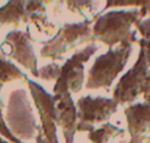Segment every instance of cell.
<instances>
[{
    "instance_id": "6da1fadb",
    "label": "cell",
    "mask_w": 150,
    "mask_h": 143,
    "mask_svg": "<svg viewBox=\"0 0 150 143\" xmlns=\"http://www.w3.org/2000/svg\"><path fill=\"white\" fill-rule=\"evenodd\" d=\"M90 36L89 21L77 23H64L59 28L56 35L41 48V56L50 60H59L70 49Z\"/></svg>"
},
{
    "instance_id": "7a4b0ae2",
    "label": "cell",
    "mask_w": 150,
    "mask_h": 143,
    "mask_svg": "<svg viewBox=\"0 0 150 143\" xmlns=\"http://www.w3.org/2000/svg\"><path fill=\"white\" fill-rule=\"evenodd\" d=\"M96 50L95 45H89L84 49L75 53L71 57L66 60V62L60 67L57 79L53 88L55 94H75L79 93L83 86L84 80V67L83 63L91 56Z\"/></svg>"
},
{
    "instance_id": "3957f363",
    "label": "cell",
    "mask_w": 150,
    "mask_h": 143,
    "mask_svg": "<svg viewBox=\"0 0 150 143\" xmlns=\"http://www.w3.org/2000/svg\"><path fill=\"white\" fill-rule=\"evenodd\" d=\"M26 82L29 86V90L38 108L41 121L36 143H59L56 137L57 124L54 109V96L48 94L38 82H34L29 79H27Z\"/></svg>"
},
{
    "instance_id": "277c9868",
    "label": "cell",
    "mask_w": 150,
    "mask_h": 143,
    "mask_svg": "<svg viewBox=\"0 0 150 143\" xmlns=\"http://www.w3.org/2000/svg\"><path fill=\"white\" fill-rule=\"evenodd\" d=\"M28 35L21 30L9 32L0 45L1 54L15 60L34 77H38V59Z\"/></svg>"
},
{
    "instance_id": "5b68a950",
    "label": "cell",
    "mask_w": 150,
    "mask_h": 143,
    "mask_svg": "<svg viewBox=\"0 0 150 143\" xmlns=\"http://www.w3.org/2000/svg\"><path fill=\"white\" fill-rule=\"evenodd\" d=\"M123 50H109L107 54L97 57L89 70L86 88L96 89L100 87L109 86L115 75L123 67Z\"/></svg>"
},
{
    "instance_id": "8992f818",
    "label": "cell",
    "mask_w": 150,
    "mask_h": 143,
    "mask_svg": "<svg viewBox=\"0 0 150 143\" xmlns=\"http://www.w3.org/2000/svg\"><path fill=\"white\" fill-rule=\"evenodd\" d=\"M77 131L91 129V124L103 121L115 110V102L102 97L82 96L76 102Z\"/></svg>"
},
{
    "instance_id": "52a82bcc",
    "label": "cell",
    "mask_w": 150,
    "mask_h": 143,
    "mask_svg": "<svg viewBox=\"0 0 150 143\" xmlns=\"http://www.w3.org/2000/svg\"><path fill=\"white\" fill-rule=\"evenodd\" d=\"M54 109L56 124L61 128L66 143H73L77 131V108L68 93L54 95Z\"/></svg>"
},
{
    "instance_id": "ba28073f",
    "label": "cell",
    "mask_w": 150,
    "mask_h": 143,
    "mask_svg": "<svg viewBox=\"0 0 150 143\" xmlns=\"http://www.w3.org/2000/svg\"><path fill=\"white\" fill-rule=\"evenodd\" d=\"M57 30L56 25L49 21L46 13H39L30 16L26 34L33 42H48L56 35Z\"/></svg>"
},
{
    "instance_id": "9c48e42d",
    "label": "cell",
    "mask_w": 150,
    "mask_h": 143,
    "mask_svg": "<svg viewBox=\"0 0 150 143\" xmlns=\"http://www.w3.org/2000/svg\"><path fill=\"white\" fill-rule=\"evenodd\" d=\"M30 14L27 9V1H8L0 7V27L19 26L28 23Z\"/></svg>"
},
{
    "instance_id": "30bf717a",
    "label": "cell",
    "mask_w": 150,
    "mask_h": 143,
    "mask_svg": "<svg viewBox=\"0 0 150 143\" xmlns=\"http://www.w3.org/2000/svg\"><path fill=\"white\" fill-rule=\"evenodd\" d=\"M15 80H27V76L13 62L0 57V82L4 84Z\"/></svg>"
},
{
    "instance_id": "8fae6325",
    "label": "cell",
    "mask_w": 150,
    "mask_h": 143,
    "mask_svg": "<svg viewBox=\"0 0 150 143\" xmlns=\"http://www.w3.org/2000/svg\"><path fill=\"white\" fill-rule=\"evenodd\" d=\"M114 130L115 129L112 128V125H104V127L96 129V130L91 129L88 137L94 143H105V141L111 135V132H114Z\"/></svg>"
},
{
    "instance_id": "7c38bea8",
    "label": "cell",
    "mask_w": 150,
    "mask_h": 143,
    "mask_svg": "<svg viewBox=\"0 0 150 143\" xmlns=\"http://www.w3.org/2000/svg\"><path fill=\"white\" fill-rule=\"evenodd\" d=\"M60 67L57 63L52 62L42 68L39 69L38 72V77L41 80H46V81H52V80H56L59 72H60Z\"/></svg>"
},
{
    "instance_id": "4fadbf2b",
    "label": "cell",
    "mask_w": 150,
    "mask_h": 143,
    "mask_svg": "<svg viewBox=\"0 0 150 143\" xmlns=\"http://www.w3.org/2000/svg\"><path fill=\"white\" fill-rule=\"evenodd\" d=\"M1 88H2V83L0 82V91H1ZM0 134H1L4 137H6L7 139H9L11 142H13V143H23V142H21L19 138H16V137L9 131V129L7 128V125H6V123H5V120H4V116H2V103H1V101H0Z\"/></svg>"
},
{
    "instance_id": "5bb4252c",
    "label": "cell",
    "mask_w": 150,
    "mask_h": 143,
    "mask_svg": "<svg viewBox=\"0 0 150 143\" xmlns=\"http://www.w3.org/2000/svg\"><path fill=\"white\" fill-rule=\"evenodd\" d=\"M0 143H9L8 141H6V139H4L2 137H0Z\"/></svg>"
},
{
    "instance_id": "9a60e30c",
    "label": "cell",
    "mask_w": 150,
    "mask_h": 143,
    "mask_svg": "<svg viewBox=\"0 0 150 143\" xmlns=\"http://www.w3.org/2000/svg\"><path fill=\"white\" fill-rule=\"evenodd\" d=\"M0 53H1V52H0Z\"/></svg>"
}]
</instances>
